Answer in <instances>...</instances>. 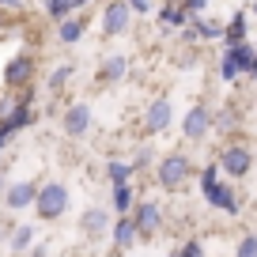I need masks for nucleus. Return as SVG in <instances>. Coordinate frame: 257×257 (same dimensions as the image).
Returning <instances> with one entry per match:
<instances>
[{
  "instance_id": "9",
  "label": "nucleus",
  "mask_w": 257,
  "mask_h": 257,
  "mask_svg": "<svg viewBox=\"0 0 257 257\" xmlns=\"http://www.w3.org/2000/svg\"><path fill=\"white\" fill-rule=\"evenodd\" d=\"M201 189H204V201H208L212 208L227 212V216H238V201H234V193L227 189L219 178H216V182H208V185H201Z\"/></svg>"
},
{
  "instance_id": "15",
  "label": "nucleus",
  "mask_w": 257,
  "mask_h": 257,
  "mask_svg": "<svg viewBox=\"0 0 257 257\" xmlns=\"http://www.w3.org/2000/svg\"><path fill=\"white\" fill-rule=\"evenodd\" d=\"M83 31H87V19H80V16H68V19H61V23H57V38H61L64 46L80 42Z\"/></svg>"
},
{
  "instance_id": "2",
  "label": "nucleus",
  "mask_w": 257,
  "mask_h": 257,
  "mask_svg": "<svg viewBox=\"0 0 257 257\" xmlns=\"http://www.w3.org/2000/svg\"><path fill=\"white\" fill-rule=\"evenodd\" d=\"M68 185L61 182H46L38 185V197H34V212H38V219H46V223H53V219H61L64 212H68Z\"/></svg>"
},
{
  "instance_id": "25",
  "label": "nucleus",
  "mask_w": 257,
  "mask_h": 257,
  "mask_svg": "<svg viewBox=\"0 0 257 257\" xmlns=\"http://www.w3.org/2000/svg\"><path fill=\"white\" fill-rule=\"evenodd\" d=\"M178 257H204V246H201L197 238H189L182 249H178Z\"/></svg>"
},
{
  "instance_id": "12",
  "label": "nucleus",
  "mask_w": 257,
  "mask_h": 257,
  "mask_svg": "<svg viewBox=\"0 0 257 257\" xmlns=\"http://www.w3.org/2000/svg\"><path fill=\"white\" fill-rule=\"evenodd\" d=\"M128 76V57L125 53H110L102 61V68H98V83L102 87H110V83H121Z\"/></svg>"
},
{
  "instance_id": "30",
  "label": "nucleus",
  "mask_w": 257,
  "mask_h": 257,
  "mask_svg": "<svg viewBox=\"0 0 257 257\" xmlns=\"http://www.w3.org/2000/svg\"><path fill=\"white\" fill-rule=\"evenodd\" d=\"M8 140H12V133H8V128H4V125H0V148L8 144Z\"/></svg>"
},
{
  "instance_id": "27",
  "label": "nucleus",
  "mask_w": 257,
  "mask_h": 257,
  "mask_svg": "<svg viewBox=\"0 0 257 257\" xmlns=\"http://www.w3.org/2000/svg\"><path fill=\"white\" fill-rule=\"evenodd\" d=\"M219 76H223L227 83H234V80H238V68H234V64H231V61L223 57V61H219Z\"/></svg>"
},
{
  "instance_id": "5",
  "label": "nucleus",
  "mask_w": 257,
  "mask_h": 257,
  "mask_svg": "<svg viewBox=\"0 0 257 257\" xmlns=\"http://www.w3.org/2000/svg\"><path fill=\"white\" fill-rule=\"evenodd\" d=\"M208 133H212V110L208 106H189L185 117H182V137L193 140V144H201Z\"/></svg>"
},
{
  "instance_id": "3",
  "label": "nucleus",
  "mask_w": 257,
  "mask_h": 257,
  "mask_svg": "<svg viewBox=\"0 0 257 257\" xmlns=\"http://www.w3.org/2000/svg\"><path fill=\"white\" fill-rule=\"evenodd\" d=\"M219 170L227 178H246L253 170V148L249 144H227L219 152Z\"/></svg>"
},
{
  "instance_id": "28",
  "label": "nucleus",
  "mask_w": 257,
  "mask_h": 257,
  "mask_svg": "<svg viewBox=\"0 0 257 257\" xmlns=\"http://www.w3.org/2000/svg\"><path fill=\"white\" fill-rule=\"evenodd\" d=\"M128 8H133V12H148V8H152V0H128Z\"/></svg>"
},
{
  "instance_id": "7",
  "label": "nucleus",
  "mask_w": 257,
  "mask_h": 257,
  "mask_svg": "<svg viewBox=\"0 0 257 257\" xmlns=\"http://www.w3.org/2000/svg\"><path fill=\"white\" fill-rule=\"evenodd\" d=\"M61 128H64V137H72V140L87 137V128H91V106H87V102L68 106V110H64V117H61Z\"/></svg>"
},
{
  "instance_id": "26",
  "label": "nucleus",
  "mask_w": 257,
  "mask_h": 257,
  "mask_svg": "<svg viewBox=\"0 0 257 257\" xmlns=\"http://www.w3.org/2000/svg\"><path fill=\"white\" fill-rule=\"evenodd\" d=\"M185 16H204V8H208V0H182Z\"/></svg>"
},
{
  "instance_id": "8",
  "label": "nucleus",
  "mask_w": 257,
  "mask_h": 257,
  "mask_svg": "<svg viewBox=\"0 0 257 257\" xmlns=\"http://www.w3.org/2000/svg\"><path fill=\"white\" fill-rule=\"evenodd\" d=\"M34 80V57L31 53H19L4 64V87H27Z\"/></svg>"
},
{
  "instance_id": "10",
  "label": "nucleus",
  "mask_w": 257,
  "mask_h": 257,
  "mask_svg": "<svg viewBox=\"0 0 257 257\" xmlns=\"http://www.w3.org/2000/svg\"><path fill=\"white\" fill-rule=\"evenodd\" d=\"M34 197H38V182H12L8 189H4V204L8 208H31Z\"/></svg>"
},
{
  "instance_id": "11",
  "label": "nucleus",
  "mask_w": 257,
  "mask_h": 257,
  "mask_svg": "<svg viewBox=\"0 0 257 257\" xmlns=\"http://www.w3.org/2000/svg\"><path fill=\"white\" fill-rule=\"evenodd\" d=\"M170 121H174V110H170L167 98H155V102L148 106V113H144V128L148 133H167Z\"/></svg>"
},
{
  "instance_id": "29",
  "label": "nucleus",
  "mask_w": 257,
  "mask_h": 257,
  "mask_svg": "<svg viewBox=\"0 0 257 257\" xmlns=\"http://www.w3.org/2000/svg\"><path fill=\"white\" fill-rule=\"evenodd\" d=\"M0 8H12V12H19V8H23V0H0Z\"/></svg>"
},
{
  "instance_id": "14",
  "label": "nucleus",
  "mask_w": 257,
  "mask_h": 257,
  "mask_svg": "<svg viewBox=\"0 0 257 257\" xmlns=\"http://www.w3.org/2000/svg\"><path fill=\"white\" fill-rule=\"evenodd\" d=\"M80 231L87 234V238H102V234L110 231V212L106 208H87L80 216Z\"/></svg>"
},
{
  "instance_id": "33",
  "label": "nucleus",
  "mask_w": 257,
  "mask_h": 257,
  "mask_svg": "<svg viewBox=\"0 0 257 257\" xmlns=\"http://www.w3.org/2000/svg\"><path fill=\"white\" fill-rule=\"evenodd\" d=\"M249 12H253V16H257V0H253V4H249Z\"/></svg>"
},
{
  "instance_id": "24",
  "label": "nucleus",
  "mask_w": 257,
  "mask_h": 257,
  "mask_svg": "<svg viewBox=\"0 0 257 257\" xmlns=\"http://www.w3.org/2000/svg\"><path fill=\"white\" fill-rule=\"evenodd\" d=\"M234 257H257V234H246L234 249Z\"/></svg>"
},
{
  "instance_id": "13",
  "label": "nucleus",
  "mask_w": 257,
  "mask_h": 257,
  "mask_svg": "<svg viewBox=\"0 0 257 257\" xmlns=\"http://www.w3.org/2000/svg\"><path fill=\"white\" fill-rule=\"evenodd\" d=\"M223 57L234 64V68H238V76H246V72H249V64H253V57H257V49L249 46V38H242V42H227Z\"/></svg>"
},
{
  "instance_id": "18",
  "label": "nucleus",
  "mask_w": 257,
  "mask_h": 257,
  "mask_svg": "<svg viewBox=\"0 0 257 257\" xmlns=\"http://www.w3.org/2000/svg\"><path fill=\"white\" fill-rule=\"evenodd\" d=\"M137 204V193H133V182L125 185H113V212L117 216H128V208Z\"/></svg>"
},
{
  "instance_id": "22",
  "label": "nucleus",
  "mask_w": 257,
  "mask_h": 257,
  "mask_svg": "<svg viewBox=\"0 0 257 257\" xmlns=\"http://www.w3.org/2000/svg\"><path fill=\"white\" fill-rule=\"evenodd\" d=\"M46 12H49V19L61 23V19H68L76 12V0H46Z\"/></svg>"
},
{
  "instance_id": "1",
  "label": "nucleus",
  "mask_w": 257,
  "mask_h": 257,
  "mask_svg": "<svg viewBox=\"0 0 257 257\" xmlns=\"http://www.w3.org/2000/svg\"><path fill=\"white\" fill-rule=\"evenodd\" d=\"M189 174H193V163H189V155H182V152H170V155H163V159H159V167H155V182H159L167 193L185 189Z\"/></svg>"
},
{
  "instance_id": "21",
  "label": "nucleus",
  "mask_w": 257,
  "mask_h": 257,
  "mask_svg": "<svg viewBox=\"0 0 257 257\" xmlns=\"http://www.w3.org/2000/svg\"><path fill=\"white\" fill-rule=\"evenodd\" d=\"M72 76H76L72 64H57L53 72H49V83H46V87H49V91H61V87H68V80H72Z\"/></svg>"
},
{
  "instance_id": "17",
  "label": "nucleus",
  "mask_w": 257,
  "mask_h": 257,
  "mask_svg": "<svg viewBox=\"0 0 257 257\" xmlns=\"http://www.w3.org/2000/svg\"><path fill=\"white\" fill-rule=\"evenodd\" d=\"M159 23H163V27H185V23H189V16H185V8H182V0H170V4H163Z\"/></svg>"
},
{
  "instance_id": "6",
  "label": "nucleus",
  "mask_w": 257,
  "mask_h": 257,
  "mask_svg": "<svg viewBox=\"0 0 257 257\" xmlns=\"http://www.w3.org/2000/svg\"><path fill=\"white\" fill-rule=\"evenodd\" d=\"M133 223H137V234L140 238H152L155 231L163 227V208L155 201H140V204H133Z\"/></svg>"
},
{
  "instance_id": "19",
  "label": "nucleus",
  "mask_w": 257,
  "mask_h": 257,
  "mask_svg": "<svg viewBox=\"0 0 257 257\" xmlns=\"http://www.w3.org/2000/svg\"><path fill=\"white\" fill-rule=\"evenodd\" d=\"M246 31H249L246 12H234V16H231V23L223 27V42H242V38H246Z\"/></svg>"
},
{
  "instance_id": "31",
  "label": "nucleus",
  "mask_w": 257,
  "mask_h": 257,
  "mask_svg": "<svg viewBox=\"0 0 257 257\" xmlns=\"http://www.w3.org/2000/svg\"><path fill=\"white\" fill-rule=\"evenodd\" d=\"M246 76H249V80L257 83V57H253V64H249V72H246Z\"/></svg>"
},
{
  "instance_id": "32",
  "label": "nucleus",
  "mask_w": 257,
  "mask_h": 257,
  "mask_svg": "<svg viewBox=\"0 0 257 257\" xmlns=\"http://www.w3.org/2000/svg\"><path fill=\"white\" fill-rule=\"evenodd\" d=\"M31 257H46V246H34V249H31Z\"/></svg>"
},
{
  "instance_id": "23",
  "label": "nucleus",
  "mask_w": 257,
  "mask_h": 257,
  "mask_svg": "<svg viewBox=\"0 0 257 257\" xmlns=\"http://www.w3.org/2000/svg\"><path fill=\"white\" fill-rule=\"evenodd\" d=\"M31 242H34V227H16V231H12V249H16V253H23V249H31Z\"/></svg>"
},
{
  "instance_id": "16",
  "label": "nucleus",
  "mask_w": 257,
  "mask_h": 257,
  "mask_svg": "<svg viewBox=\"0 0 257 257\" xmlns=\"http://www.w3.org/2000/svg\"><path fill=\"white\" fill-rule=\"evenodd\" d=\"M110 231H113V246H117V249H128L133 242L140 238V234H137V223H133V216H121L117 223L110 227Z\"/></svg>"
},
{
  "instance_id": "4",
  "label": "nucleus",
  "mask_w": 257,
  "mask_h": 257,
  "mask_svg": "<svg viewBox=\"0 0 257 257\" xmlns=\"http://www.w3.org/2000/svg\"><path fill=\"white\" fill-rule=\"evenodd\" d=\"M128 23H133V8H128V0H110V4L102 8V34H106V38L125 34Z\"/></svg>"
},
{
  "instance_id": "20",
  "label": "nucleus",
  "mask_w": 257,
  "mask_h": 257,
  "mask_svg": "<svg viewBox=\"0 0 257 257\" xmlns=\"http://www.w3.org/2000/svg\"><path fill=\"white\" fill-rule=\"evenodd\" d=\"M133 170H137V167H133V163H128V159H110V167H106V174H110V182H113V185H125L128 178H133Z\"/></svg>"
}]
</instances>
